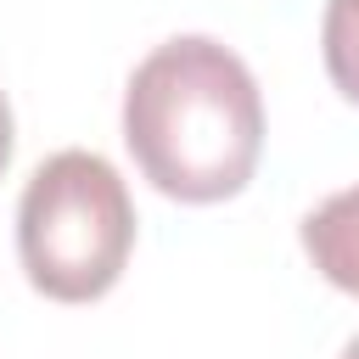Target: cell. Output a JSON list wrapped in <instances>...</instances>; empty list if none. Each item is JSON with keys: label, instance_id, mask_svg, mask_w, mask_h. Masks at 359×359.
Returning a JSON list of instances; mask_svg holds the SVG:
<instances>
[{"label": "cell", "instance_id": "cell-1", "mask_svg": "<svg viewBox=\"0 0 359 359\" xmlns=\"http://www.w3.org/2000/svg\"><path fill=\"white\" fill-rule=\"evenodd\" d=\"M123 146L174 202L236 196L264 151V95L252 67L208 39H163L123 90Z\"/></svg>", "mask_w": 359, "mask_h": 359}, {"label": "cell", "instance_id": "cell-5", "mask_svg": "<svg viewBox=\"0 0 359 359\" xmlns=\"http://www.w3.org/2000/svg\"><path fill=\"white\" fill-rule=\"evenodd\" d=\"M6 163H11V107L0 95V174H6Z\"/></svg>", "mask_w": 359, "mask_h": 359}, {"label": "cell", "instance_id": "cell-3", "mask_svg": "<svg viewBox=\"0 0 359 359\" xmlns=\"http://www.w3.org/2000/svg\"><path fill=\"white\" fill-rule=\"evenodd\" d=\"M297 236H303V252L314 258V269L337 292L359 297V185H348V191L325 196L314 213H303Z\"/></svg>", "mask_w": 359, "mask_h": 359}, {"label": "cell", "instance_id": "cell-4", "mask_svg": "<svg viewBox=\"0 0 359 359\" xmlns=\"http://www.w3.org/2000/svg\"><path fill=\"white\" fill-rule=\"evenodd\" d=\"M320 56L331 84L359 107V0H325L320 17Z\"/></svg>", "mask_w": 359, "mask_h": 359}, {"label": "cell", "instance_id": "cell-6", "mask_svg": "<svg viewBox=\"0 0 359 359\" xmlns=\"http://www.w3.org/2000/svg\"><path fill=\"white\" fill-rule=\"evenodd\" d=\"M342 359H359V337H348V342H342Z\"/></svg>", "mask_w": 359, "mask_h": 359}, {"label": "cell", "instance_id": "cell-2", "mask_svg": "<svg viewBox=\"0 0 359 359\" xmlns=\"http://www.w3.org/2000/svg\"><path fill=\"white\" fill-rule=\"evenodd\" d=\"M135 247V202L123 174L84 146L45 157L17 202V258L50 303H95L118 286Z\"/></svg>", "mask_w": 359, "mask_h": 359}]
</instances>
